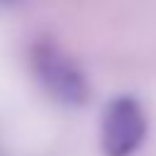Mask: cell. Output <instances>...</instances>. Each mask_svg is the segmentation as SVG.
<instances>
[{"instance_id": "cell-1", "label": "cell", "mask_w": 156, "mask_h": 156, "mask_svg": "<svg viewBox=\"0 0 156 156\" xmlns=\"http://www.w3.org/2000/svg\"><path fill=\"white\" fill-rule=\"evenodd\" d=\"M32 71L41 88L66 107H80L90 100V83L80 66L51 39H39L29 51Z\"/></svg>"}, {"instance_id": "cell-2", "label": "cell", "mask_w": 156, "mask_h": 156, "mask_svg": "<svg viewBox=\"0 0 156 156\" xmlns=\"http://www.w3.org/2000/svg\"><path fill=\"white\" fill-rule=\"evenodd\" d=\"M149 132L141 102L132 95L112 98L100 119V149L105 156H134Z\"/></svg>"}]
</instances>
